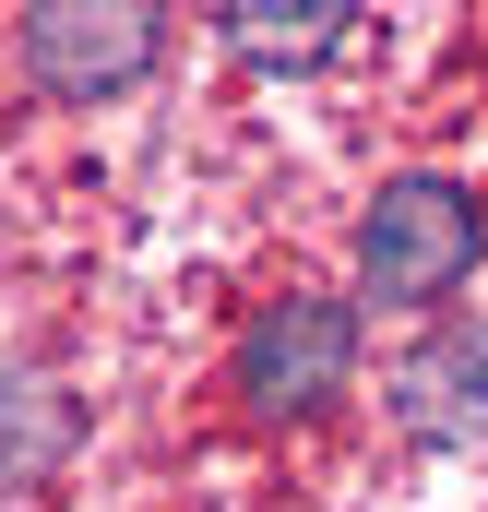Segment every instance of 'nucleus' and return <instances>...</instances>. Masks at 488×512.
Masks as SVG:
<instances>
[{
    "mask_svg": "<svg viewBox=\"0 0 488 512\" xmlns=\"http://www.w3.org/2000/svg\"><path fill=\"white\" fill-rule=\"evenodd\" d=\"M393 405H405V429L465 441V429H477V405H488V346H477V334H453V346L405 358V370H393Z\"/></svg>",
    "mask_w": 488,
    "mask_h": 512,
    "instance_id": "4",
    "label": "nucleus"
},
{
    "mask_svg": "<svg viewBox=\"0 0 488 512\" xmlns=\"http://www.w3.org/2000/svg\"><path fill=\"white\" fill-rule=\"evenodd\" d=\"M167 48V12L155 0H24V72L36 96H72V108H108L155 72Z\"/></svg>",
    "mask_w": 488,
    "mask_h": 512,
    "instance_id": "3",
    "label": "nucleus"
},
{
    "mask_svg": "<svg viewBox=\"0 0 488 512\" xmlns=\"http://www.w3.org/2000/svg\"><path fill=\"white\" fill-rule=\"evenodd\" d=\"M358 370V310L346 298H322V286H286V298H262L239 334V358H227V382H239L250 417H310V405H334Z\"/></svg>",
    "mask_w": 488,
    "mask_h": 512,
    "instance_id": "2",
    "label": "nucleus"
},
{
    "mask_svg": "<svg viewBox=\"0 0 488 512\" xmlns=\"http://www.w3.org/2000/svg\"><path fill=\"white\" fill-rule=\"evenodd\" d=\"M346 12H358V0H227V36H239L250 60L298 72V60H322V48L346 36Z\"/></svg>",
    "mask_w": 488,
    "mask_h": 512,
    "instance_id": "5",
    "label": "nucleus"
},
{
    "mask_svg": "<svg viewBox=\"0 0 488 512\" xmlns=\"http://www.w3.org/2000/svg\"><path fill=\"white\" fill-rule=\"evenodd\" d=\"M477 274V203L453 179H393L358 215V298L381 310H429Z\"/></svg>",
    "mask_w": 488,
    "mask_h": 512,
    "instance_id": "1",
    "label": "nucleus"
}]
</instances>
